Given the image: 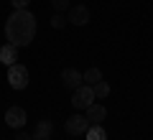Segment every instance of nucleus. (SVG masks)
<instances>
[{"label":"nucleus","instance_id":"1","mask_svg":"<svg viewBox=\"0 0 153 140\" xmlns=\"http://www.w3.org/2000/svg\"><path fill=\"white\" fill-rule=\"evenodd\" d=\"M36 16L28 10H13V16L5 21V36H8V43L23 49L36 38Z\"/></svg>","mask_w":153,"mask_h":140},{"label":"nucleus","instance_id":"2","mask_svg":"<svg viewBox=\"0 0 153 140\" xmlns=\"http://www.w3.org/2000/svg\"><path fill=\"white\" fill-rule=\"evenodd\" d=\"M94 99H97L94 97V87H89V84H79L71 92V104H74V110H87Z\"/></svg>","mask_w":153,"mask_h":140},{"label":"nucleus","instance_id":"3","mask_svg":"<svg viewBox=\"0 0 153 140\" xmlns=\"http://www.w3.org/2000/svg\"><path fill=\"white\" fill-rule=\"evenodd\" d=\"M8 84L13 89H26L28 87V69L23 64H10L8 66Z\"/></svg>","mask_w":153,"mask_h":140},{"label":"nucleus","instance_id":"4","mask_svg":"<svg viewBox=\"0 0 153 140\" xmlns=\"http://www.w3.org/2000/svg\"><path fill=\"white\" fill-rule=\"evenodd\" d=\"M64 130L69 135H84L89 130V120L84 117V115H71V117L64 122Z\"/></svg>","mask_w":153,"mask_h":140},{"label":"nucleus","instance_id":"5","mask_svg":"<svg viewBox=\"0 0 153 140\" xmlns=\"http://www.w3.org/2000/svg\"><path fill=\"white\" fill-rule=\"evenodd\" d=\"M26 120H28V115H26V110L23 107H8L5 110V125L8 127H23L26 125Z\"/></svg>","mask_w":153,"mask_h":140},{"label":"nucleus","instance_id":"6","mask_svg":"<svg viewBox=\"0 0 153 140\" xmlns=\"http://www.w3.org/2000/svg\"><path fill=\"white\" fill-rule=\"evenodd\" d=\"M66 21H69L71 26H87L89 23V8L87 5H71Z\"/></svg>","mask_w":153,"mask_h":140},{"label":"nucleus","instance_id":"7","mask_svg":"<svg viewBox=\"0 0 153 140\" xmlns=\"http://www.w3.org/2000/svg\"><path fill=\"white\" fill-rule=\"evenodd\" d=\"M61 81H64V87H66V89H71V92H74L79 84H84L82 71H76L74 66H66V69L61 71Z\"/></svg>","mask_w":153,"mask_h":140},{"label":"nucleus","instance_id":"8","mask_svg":"<svg viewBox=\"0 0 153 140\" xmlns=\"http://www.w3.org/2000/svg\"><path fill=\"white\" fill-rule=\"evenodd\" d=\"M84 117L89 120V125H100V122H102L105 117H107V110H105L102 104L92 102V104H89L87 110H84Z\"/></svg>","mask_w":153,"mask_h":140},{"label":"nucleus","instance_id":"9","mask_svg":"<svg viewBox=\"0 0 153 140\" xmlns=\"http://www.w3.org/2000/svg\"><path fill=\"white\" fill-rule=\"evenodd\" d=\"M0 61H3V64H16L18 61V46H13V43H5V46H3V49H0Z\"/></svg>","mask_w":153,"mask_h":140},{"label":"nucleus","instance_id":"10","mask_svg":"<svg viewBox=\"0 0 153 140\" xmlns=\"http://www.w3.org/2000/svg\"><path fill=\"white\" fill-rule=\"evenodd\" d=\"M51 133H54V125H51V120H41V122L36 125V133H33V140H49Z\"/></svg>","mask_w":153,"mask_h":140},{"label":"nucleus","instance_id":"11","mask_svg":"<svg viewBox=\"0 0 153 140\" xmlns=\"http://www.w3.org/2000/svg\"><path fill=\"white\" fill-rule=\"evenodd\" d=\"M82 79H84V84H89V87H94L97 81H102V71L97 69V66H92V69H87V71H82Z\"/></svg>","mask_w":153,"mask_h":140},{"label":"nucleus","instance_id":"12","mask_svg":"<svg viewBox=\"0 0 153 140\" xmlns=\"http://www.w3.org/2000/svg\"><path fill=\"white\" fill-rule=\"evenodd\" d=\"M87 140H107V133H105L102 125H89V130L84 133Z\"/></svg>","mask_w":153,"mask_h":140},{"label":"nucleus","instance_id":"13","mask_svg":"<svg viewBox=\"0 0 153 140\" xmlns=\"http://www.w3.org/2000/svg\"><path fill=\"white\" fill-rule=\"evenodd\" d=\"M94 97H97V99L110 97V84H107V81H97V84H94Z\"/></svg>","mask_w":153,"mask_h":140},{"label":"nucleus","instance_id":"14","mask_svg":"<svg viewBox=\"0 0 153 140\" xmlns=\"http://www.w3.org/2000/svg\"><path fill=\"white\" fill-rule=\"evenodd\" d=\"M51 5H54L56 13H61V10H69L71 3H69V0H51Z\"/></svg>","mask_w":153,"mask_h":140},{"label":"nucleus","instance_id":"15","mask_svg":"<svg viewBox=\"0 0 153 140\" xmlns=\"http://www.w3.org/2000/svg\"><path fill=\"white\" fill-rule=\"evenodd\" d=\"M66 23H69V21H66L61 13H54V18H51V26H54V28H64Z\"/></svg>","mask_w":153,"mask_h":140},{"label":"nucleus","instance_id":"16","mask_svg":"<svg viewBox=\"0 0 153 140\" xmlns=\"http://www.w3.org/2000/svg\"><path fill=\"white\" fill-rule=\"evenodd\" d=\"M13 3V10H28V5H31V0H10Z\"/></svg>","mask_w":153,"mask_h":140},{"label":"nucleus","instance_id":"17","mask_svg":"<svg viewBox=\"0 0 153 140\" xmlns=\"http://www.w3.org/2000/svg\"><path fill=\"white\" fill-rule=\"evenodd\" d=\"M16 140H33V135H28V133H18Z\"/></svg>","mask_w":153,"mask_h":140}]
</instances>
